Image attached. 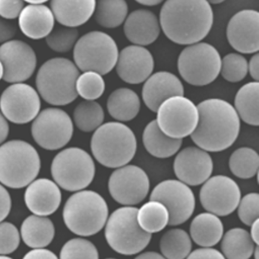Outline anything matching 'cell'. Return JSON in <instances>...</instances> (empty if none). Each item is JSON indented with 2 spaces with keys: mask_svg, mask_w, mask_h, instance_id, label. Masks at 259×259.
<instances>
[{
  "mask_svg": "<svg viewBox=\"0 0 259 259\" xmlns=\"http://www.w3.org/2000/svg\"><path fill=\"white\" fill-rule=\"evenodd\" d=\"M78 31L76 28L61 27L53 30L46 37V43L54 52H69L78 40Z\"/></svg>",
  "mask_w": 259,
  "mask_h": 259,
  "instance_id": "obj_39",
  "label": "cell"
},
{
  "mask_svg": "<svg viewBox=\"0 0 259 259\" xmlns=\"http://www.w3.org/2000/svg\"><path fill=\"white\" fill-rule=\"evenodd\" d=\"M96 168L92 156L80 148H69L56 155L51 174L56 183L69 192L87 188L95 178Z\"/></svg>",
  "mask_w": 259,
  "mask_h": 259,
  "instance_id": "obj_9",
  "label": "cell"
},
{
  "mask_svg": "<svg viewBox=\"0 0 259 259\" xmlns=\"http://www.w3.org/2000/svg\"><path fill=\"white\" fill-rule=\"evenodd\" d=\"M232 174L238 178L248 180L258 172L259 156L255 150L247 147L233 151L229 160Z\"/></svg>",
  "mask_w": 259,
  "mask_h": 259,
  "instance_id": "obj_35",
  "label": "cell"
},
{
  "mask_svg": "<svg viewBox=\"0 0 259 259\" xmlns=\"http://www.w3.org/2000/svg\"><path fill=\"white\" fill-rule=\"evenodd\" d=\"M227 37L230 46L241 54L259 50V13L254 10L238 12L229 21Z\"/></svg>",
  "mask_w": 259,
  "mask_h": 259,
  "instance_id": "obj_19",
  "label": "cell"
},
{
  "mask_svg": "<svg viewBox=\"0 0 259 259\" xmlns=\"http://www.w3.org/2000/svg\"><path fill=\"white\" fill-rule=\"evenodd\" d=\"M160 28L166 37L179 45L199 43L213 23V13L206 0H168L160 13Z\"/></svg>",
  "mask_w": 259,
  "mask_h": 259,
  "instance_id": "obj_1",
  "label": "cell"
},
{
  "mask_svg": "<svg viewBox=\"0 0 259 259\" xmlns=\"http://www.w3.org/2000/svg\"><path fill=\"white\" fill-rule=\"evenodd\" d=\"M55 19L49 7L45 5H29L24 7L19 16L22 32L28 38H46L54 30Z\"/></svg>",
  "mask_w": 259,
  "mask_h": 259,
  "instance_id": "obj_24",
  "label": "cell"
},
{
  "mask_svg": "<svg viewBox=\"0 0 259 259\" xmlns=\"http://www.w3.org/2000/svg\"><path fill=\"white\" fill-rule=\"evenodd\" d=\"M203 184L200 190V201L207 212L226 217L237 208L241 190L233 179L227 176H214Z\"/></svg>",
  "mask_w": 259,
  "mask_h": 259,
  "instance_id": "obj_16",
  "label": "cell"
},
{
  "mask_svg": "<svg viewBox=\"0 0 259 259\" xmlns=\"http://www.w3.org/2000/svg\"><path fill=\"white\" fill-rule=\"evenodd\" d=\"M20 234L11 223L0 222V254L14 252L20 244Z\"/></svg>",
  "mask_w": 259,
  "mask_h": 259,
  "instance_id": "obj_42",
  "label": "cell"
},
{
  "mask_svg": "<svg viewBox=\"0 0 259 259\" xmlns=\"http://www.w3.org/2000/svg\"><path fill=\"white\" fill-rule=\"evenodd\" d=\"M198 117V107L190 99L184 96H174L160 104L156 122L166 136L183 139L195 131Z\"/></svg>",
  "mask_w": 259,
  "mask_h": 259,
  "instance_id": "obj_11",
  "label": "cell"
},
{
  "mask_svg": "<svg viewBox=\"0 0 259 259\" xmlns=\"http://www.w3.org/2000/svg\"><path fill=\"white\" fill-rule=\"evenodd\" d=\"M221 75L229 82L242 81L248 74V62L243 56L229 54L221 60Z\"/></svg>",
  "mask_w": 259,
  "mask_h": 259,
  "instance_id": "obj_38",
  "label": "cell"
},
{
  "mask_svg": "<svg viewBox=\"0 0 259 259\" xmlns=\"http://www.w3.org/2000/svg\"><path fill=\"white\" fill-rule=\"evenodd\" d=\"M25 259H37V258H58L57 256L52 251L44 248H36L27 253L24 256Z\"/></svg>",
  "mask_w": 259,
  "mask_h": 259,
  "instance_id": "obj_47",
  "label": "cell"
},
{
  "mask_svg": "<svg viewBox=\"0 0 259 259\" xmlns=\"http://www.w3.org/2000/svg\"><path fill=\"white\" fill-rule=\"evenodd\" d=\"M151 53L144 47L131 45L123 48L118 57L116 70L119 78L130 84L146 81L154 71Z\"/></svg>",
  "mask_w": 259,
  "mask_h": 259,
  "instance_id": "obj_20",
  "label": "cell"
},
{
  "mask_svg": "<svg viewBox=\"0 0 259 259\" xmlns=\"http://www.w3.org/2000/svg\"><path fill=\"white\" fill-rule=\"evenodd\" d=\"M213 169L210 154L198 147H187L182 150L174 162L176 177L188 186L203 184L210 178Z\"/></svg>",
  "mask_w": 259,
  "mask_h": 259,
  "instance_id": "obj_18",
  "label": "cell"
},
{
  "mask_svg": "<svg viewBox=\"0 0 259 259\" xmlns=\"http://www.w3.org/2000/svg\"><path fill=\"white\" fill-rule=\"evenodd\" d=\"M222 238L221 248L225 258L248 259L252 256L254 242L245 229H231Z\"/></svg>",
  "mask_w": 259,
  "mask_h": 259,
  "instance_id": "obj_31",
  "label": "cell"
},
{
  "mask_svg": "<svg viewBox=\"0 0 259 259\" xmlns=\"http://www.w3.org/2000/svg\"><path fill=\"white\" fill-rule=\"evenodd\" d=\"M142 142L146 151L153 157L165 159L180 151L183 139H172L165 135L155 120L150 122L144 130Z\"/></svg>",
  "mask_w": 259,
  "mask_h": 259,
  "instance_id": "obj_27",
  "label": "cell"
},
{
  "mask_svg": "<svg viewBox=\"0 0 259 259\" xmlns=\"http://www.w3.org/2000/svg\"><path fill=\"white\" fill-rule=\"evenodd\" d=\"M192 248L190 236L182 229L168 230L160 238V250L164 258H186L192 251Z\"/></svg>",
  "mask_w": 259,
  "mask_h": 259,
  "instance_id": "obj_33",
  "label": "cell"
},
{
  "mask_svg": "<svg viewBox=\"0 0 259 259\" xmlns=\"http://www.w3.org/2000/svg\"><path fill=\"white\" fill-rule=\"evenodd\" d=\"M137 212L138 208L134 206H124L108 217L104 235L110 248L118 254H139L151 242L152 234L141 228Z\"/></svg>",
  "mask_w": 259,
  "mask_h": 259,
  "instance_id": "obj_7",
  "label": "cell"
},
{
  "mask_svg": "<svg viewBox=\"0 0 259 259\" xmlns=\"http://www.w3.org/2000/svg\"><path fill=\"white\" fill-rule=\"evenodd\" d=\"M119 50L114 39L103 31H91L77 40L73 51L75 65L81 72L110 73L117 63Z\"/></svg>",
  "mask_w": 259,
  "mask_h": 259,
  "instance_id": "obj_8",
  "label": "cell"
},
{
  "mask_svg": "<svg viewBox=\"0 0 259 259\" xmlns=\"http://www.w3.org/2000/svg\"><path fill=\"white\" fill-rule=\"evenodd\" d=\"M198 122L191 135L194 143L205 151L221 152L234 144L240 131V118L230 103L207 99L198 106Z\"/></svg>",
  "mask_w": 259,
  "mask_h": 259,
  "instance_id": "obj_2",
  "label": "cell"
},
{
  "mask_svg": "<svg viewBox=\"0 0 259 259\" xmlns=\"http://www.w3.org/2000/svg\"><path fill=\"white\" fill-rule=\"evenodd\" d=\"M0 62L4 66V81L16 84L32 76L37 66V56L28 44L12 40L0 46Z\"/></svg>",
  "mask_w": 259,
  "mask_h": 259,
  "instance_id": "obj_17",
  "label": "cell"
},
{
  "mask_svg": "<svg viewBox=\"0 0 259 259\" xmlns=\"http://www.w3.org/2000/svg\"><path fill=\"white\" fill-rule=\"evenodd\" d=\"M169 221V211L160 201L150 200L138 209V223L147 233L153 234L162 231L168 225Z\"/></svg>",
  "mask_w": 259,
  "mask_h": 259,
  "instance_id": "obj_32",
  "label": "cell"
},
{
  "mask_svg": "<svg viewBox=\"0 0 259 259\" xmlns=\"http://www.w3.org/2000/svg\"><path fill=\"white\" fill-rule=\"evenodd\" d=\"M136 3L140 5L145 6V7H154V6L159 5L161 4L162 1H156V0H145V1H136Z\"/></svg>",
  "mask_w": 259,
  "mask_h": 259,
  "instance_id": "obj_52",
  "label": "cell"
},
{
  "mask_svg": "<svg viewBox=\"0 0 259 259\" xmlns=\"http://www.w3.org/2000/svg\"><path fill=\"white\" fill-rule=\"evenodd\" d=\"M150 200L160 201L167 208L169 226L184 224L195 211V195L188 185L180 180H167L159 183L151 192Z\"/></svg>",
  "mask_w": 259,
  "mask_h": 259,
  "instance_id": "obj_14",
  "label": "cell"
},
{
  "mask_svg": "<svg viewBox=\"0 0 259 259\" xmlns=\"http://www.w3.org/2000/svg\"><path fill=\"white\" fill-rule=\"evenodd\" d=\"M108 189L113 200L124 206L143 201L150 191V180L145 170L136 165L116 168L110 175Z\"/></svg>",
  "mask_w": 259,
  "mask_h": 259,
  "instance_id": "obj_13",
  "label": "cell"
},
{
  "mask_svg": "<svg viewBox=\"0 0 259 259\" xmlns=\"http://www.w3.org/2000/svg\"><path fill=\"white\" fill-rule=\"evenodd\" d=\"M75 63L62 57L45 62L37 72L36 86L41 98L54 106H66L77 98V78L79 76Z\"/></svg>",
  "mask_w": 259,
  "mask_h": 259,
  "instance_id": "obj_4",
  "label": "cell"
},
{
  "mask_svg": "<svg viewBox=\"0 0 259 259\" xmlns=\"http://www.w3.org/2000/svg\"><path fill=\"white\" fill-rule=\"evenodd\" d=\"M237 207L239 220L245 225L251 226V224L258 218V193L252 192L247 194L240 199Z\"/></svg>",
  "mask_w": 259,
  "mask_h": 259,
  "instance_id": "obj_41",
  "label": "cell"
},
{
  "mask_svg": "<svg viewBox=\"0 0 259 259\" xmlns=\"http://www.w3.org/2000/svg\"><path fill=\"white\" fill-rule=\"evenodd\" d=\"M136 258H164L162 254L156 251H146L136 256Z\"/></svg>",
  "mask_w": 259,
  "mask_h": 259,
  "instance_id": "obj_51",
  "label": "cell"
},
{
  "mask_svg": "<svg viewBox=\"0 0 259 259\" xmlns=\"http://www.w3.org/2000/svg\"><path fill=\"white\" fill-rule=\"evenodd\" d=\"M208 3L210 4H221V3H224V1H210V2Z\"/></svg>",
  "mask_w": 259,
  "mask_h": 259,
  "instance_id": "obj_56",
  "label": "cell"
},
{
  "mask_svg": "<svg viewBox=\"0 0 259 259\" xmlns=\"http://www.w3.org/2000/svg\"><path fill=\"white\" fill-rule=\"evenodd\" d=\"M48 2L46 0H31V1H25V3H27V4H29V5H44L45 3Z\"/></svg>",
  "mask_w": 259,
  "mask_h": 259,
  "instance_id": "obj_53",
  "label": "cell"
},
{
  "mask_svg": "<svg viewBox=\"0 0 259 259\" xmlns=\"http://www.w3.org/2000/svg\"><path fill=\"white\" fill-rule=\"evenodd\" d=\"M77 94L86 101H95L102 96L105 91V81L102 75L95 72H84L77 78Z\"/></svg>",
  "mask_w": 259,
  "mask_h": 259,
  "instance_id": "obj_37",
  "label": "cell"
},
{
  "mask_svg": "<svg viewBox=\"0 0 259 259\" xmlns=\"http://www.w3.org/2000/svg\"><path fill=\"white\" fill-rule=\"evenodd\" d=\"M21 235L30 248H45L54 239L55 227L49 218L31 215L22 223Z\"/></svg>",
  "mask_w": 259,
  "mask_h": 259,
  "instance_id": "obj_29",
  "label": "cell"
},
{
  "mask_svg": "<svg viewBox=\"0 0 259 259\" xmlns=\"http://www.w3.org/2000/svg\"><path fill=\"white\" fill-rule=\"evenodd\" d=\"M62 201L60 188L47 178L34 180L25 193V202L30 211L38 216H49L57 211Z\"/></svg>",
  "mask_w": 259,
  "mask_h": 259,
  "instance_id": "obj_22",
  "label": "cell"
},
{
  "mask_svg": "<svg viewBox=\"0 0 259 259\" xmlns=\"http://www.w3.org/2000/svg\"><path fill=\"white\" fill-rule=\"evenodd\" d=\"M12 200L8 191L0 185V222L6 219L10 213Z\"/></svg>",
  "mask_w": 259,
  "mask_h": 259,
  "instance_id": "obj_46",
  "label": "cell"
},
{
  "mask_svg": "<svg viewBox=\"0 0 259 259\" xmlns=\"http://www.w3.org/2000/svg\"><path fill=\"white\" fill-rule=\"evenodd\" d=\"M4 258L10 259L11 257H8V256L5 255V254H0V259Z\"/></svg>",
  "mask_w": 259,
  "mask_h": 259,
  "instance_id": "obj_57",
  "label": "cell"
},
{
  "mask_svg": "<svg viewBox=\"0 0 259 259\" xmlns=\"http://www.w3.org/2000/svg\"><path fill=\"white\" fill-rule=\"evenodd\" d=\"M259 55L256 53L250 60L249 64H248V71H249L250 75L255 81L258 82L259 80Z\"/></svg>",
  "mask_w": 259,
  "mask_h": 259,
  "instance_id": "obj_48",
  "label": "cell"
},
{
  "mask_svg": "<svg viewBox=\"0 0 259 259\" xmlns=\"http://www.w3.org/2000/svg\"><path fill=\"white\" fill-rule=\"evenodd\" d=\"M17 33V27L13 22L0 18V44L10 41Z\"/></svg>",
  "mask_w": 259,
  "mask_h": 259,
  "instance_id": "obj_44",
  "label": "cell"
},
{
  "mask_svg": "<svg viewBox=\"0 0 259 259\" xmlns=\"http://www.w3.org/2000/svg\"><path fill=\"white\" fill-rule=\"evenodd\" d=\"M124 34L136 46H148L154 43L160 33L156 15L148 10H138L128 15L123 27Z\"/></svg>",
  "mask_w": 259,
  "mask_h": 259,
  "instance_id": "obj_23",
  "label": "cell"
},
{
  "mask_svg": "<svg viewBox=\"0 0 259 259\" xmlns=\"http://www.w3.org/2000/svg\"><path fill=\"white\" fill-rule=\"evenodd\" d=\"M104 110L101 104L95 101H84L78 104L73 112V119L78 130L84 133H92L104 122Z\"/></svg>",
  "mask_w": 259,
  "mask_h": 259,
  "instance_id": "obj_36",
  "label": "cell"
},
{
  "mask_svg": "<svg viewBox=\"0 0 259 259\" xmlns=\"http://www.w3.org/2000/svg\"><path fill=\"white\" fill-rule=\"evenodd\" d=\"M40 158L25 141L13 140L0 146V183L11 189L28 186L38 176Z\"/></svg>",
  "mask_w": 259,
  "mask_h": 259,
  "instance_id": "obj_6",
  "label": "cell"
},
{
  "mask_svg": "<svg viewBox=\"0 0 259 259\" xmlns=\"http://www.w3.org/2000/svg\"><path fill=\"white\" fill-rule=\"evenodd\" d=\"M91 149L98 163L107 168L128 164L136 155L137 141L133 130L120 122H109L95 130Z\"/></svg>",
  "mask_w": 259,
  "mask_h": 259,
  "instance_id": "obj_3",
  "label": "cell"
},
{
  "mask_svg": "<svg viewBox=\"0 0 259 259\" xmlns=\"http://www.w3.org/2000/svg\"><path fill=\"white\" fill-rule=\"evenodd\" d=\"M142 96L145 106L157 113L160 104L168 98L184 96V86L180 78L171 72H156L145 81Z\"/></svg>",
  "mask_w": 259,
  "mask_h": 259,
  "instance_id": "obj_21",
  "label": "cell"
},
{
  "mask_svg": "<svg viewBox=\"0 0 259 259\" xmlns=\"http://www.w3.org/2000/svg\"><path fill=\"white\" fill-rule=\"evenodd\" d=\"M40 109V97L29 84H12L0 96V110L13 123L23 125L31 122L38 115Z\"/></svg>",
  "mask_w": 259,
  "mask_h": 259,
  "instance_id": "obj_15",
  "label": "cell"
},
{
  "mask_svg": "<svg viewBox=\"0 0 259 259\" xmlns=\"http://www.w3.org/2000/svg\"><path fill=\"white\" fill-rule=\"evenodd\" d=\"M128 4L124 0H100L95 8V21L105 28L120 26L127 18Z\"/></svg>",
  "mask_w": 259,
  "mask_h": 259,
  "instance_id": "obj_34",
  "label": "cell"
},
{
  "mask_svg": "<svg viewBox=\"0 0 259 259\" xmlns=\"http://www.w3.org/2000/svg\"><path fill=\"white\" fill-rule=\"evenodd\" d=\"M258 253V245H256L255 247H254V251H253V255H254V258H259Z\"/></svg>",
  "mask_w": 259,
  "mask_h": 259,
  "instance_id": "obj_54",
  "label": "cell"
},
{
  "mask_svg": "<svg viewBox=\"0 0 259 259\" xmlns=\"http://www.w3.org/2000/svg\"><path fill=\"white\" fill-rule=\"evenodd\" d=\"M179 73L191 85H207L214 81L221 72V57L218 50L207 43L186 47L179 56Z\"/></svg>",
  "mask_w": 259,
  "mask_h": 259,
  "instance_id": "obj_10",
  "label": "cell"
},
{
  "mask_svg": "<svg viewBox=\"0 0 259 259\" xmlns=\"http://www.w3.org/2000/svg\"><path fill=\"white\" fill-rule=\"evenodd\" d=\"M95 0L84 1H60L51 2V11L54 19L63 26L75 28L89 22L96 8Z\"/></svg>",
  "mask_w": 259,
  "mask_h": 259,
  "instance_id": "obj_25",
  "label": "cell"
},
{
  "mask_svg": "<svg viewBox=\"0 0 259 259\" xmlns=\"http://www.w3.org/2000/svg\"><path fill=\"white\" fill-rule=\"evenodd\" d=\"M25 7V2L21 0L4 1L0 0V16L6 20H13L19 17Z\"/></svg>",
  "mask_w": 259,
  "mask_h": 259,
  "instance_id": "obj_43",
  "label": "cell"
},
{
  "mask_svg": "<svg viewBox=\"0 0 259 259\" xmlns=\"http://www.w3.org/2000/svg\"><path fill=\"white\" fill-rule=\"evenodd\" d=\"M187 258H225L224 254L210 247H202L197 248L195 251H191L188 255Z\"/></svg>",
  "mask_w": 259,
  "mask_h": 259,
  "instance_id": "obj_45",
  "label": "cell"
},
{
  "mask_svg": "<svg viewBox=\"0 0 259 259\" xmlns=\"http://www.w3.org/2000/svg\"><path fill=\"white\" fill-rule=\"evenodd\" d=\"M258 222L259 219L257 218L251 224V233H249L255 245H258Z\"/></svg>",
  "mask_w": 259,
  "mask_h": 259,
  "instance_id": "obj_50",
  "label": "cell"
},
{
  "mask_svg": "<svg viewBox=\"0 0 259 259\" xmlns=\"http://www.w3.org/2000/svg\"><path fill=\"white\" fill-rule=\"evenodd\" d=\"M63 215L65 224L72 233L81 236H94L99 233L107 223L108 205L98 192L80 191L69 197Z\"/></svg>",
  "mask_w": 259,
  "mask_h": 259,
  "instance_id": "obj_5",
  "label": "cell"
},
{
  "mask_svg": "<svg viewBox=\"0 0 259 259\" xmlns=\"http://www.w3.org/2000/svg\"><path fill=\"white\" fill-rule=\"evenodd\" d=\"M10 133V125L4 115L0 113V145L7 140Z\"/></svg>",
  "mask_w": 259,
  "mask_h": 259,
  "instance_id": "obj_49",
  "label": "cell"
},
{
  "mask_svg": "<svg viewBox=\"0 0 259 259\" xmlns=\"http://www.w3.org/2000/svg\"><path fill=\"white\" fill-rule=\"evenodd\" d=\"M259 83L257 81L244 84L235 98V110L244 122L252 126L259 125Z\"/></svg>",
  "mask_w": 259,
  "mask_h": 259,
  "instance_id": "obj_30",
  "label": "cell"
},
{
  "mask_svg": "<svg viewBox=\"0 0 259 259\" xmlns=\"http://www.w3.org/2000/svg\"><path fill=\"white\" fill-rule=\"evenodd\" d=\"M3 77H4V66L2 63L0 62V80L3 79Z\"/></svg>",
  "mask_w": 259,
  "mask_h": 259,
  "instance_id": "obj_55",
  "label": "cell"
},
{
  "mask_svg": "<svg viewBox=\"0 0 259 259\" xmlns=\"http://www.w3.org/2000/svg\"><path fill=\"white\" fill-rule=\"evenodd\" d=\"M60 258H99L96 246L90 241L81 238H75L68 241L60 254Z\"/></svg>",
  "mask_w": 259,
  "mask_h": 259,
  "instance_id": "obj_40",
  "label": "cell"
},
{
  "mask_svg": "<svg viewBox=\"0 0 259 259\" xmlns=\"http://www.w3.org/2000/svg\"><path fill=\"white\" fill-rule=\"evenodd\" d=\"M224 228L221 220L210 212L197 215L190 224L192 240L201 247H212L222 239Z\"/></svg>",
  "mask_w": 259,
  "mask_h": 259,
  "instance_id": "obj_26",
  "label": "cell"
},
{
  "mask_svg": "<svg viewBox=\"0 0 259 259\" xmlns=\"http://www.w3.org/2000/svg\"><path fill=\"white\" fill-rule=\"evenodd\" d=\"M107 108L113 119L119 122H128L134 119L140 111V98L132 89L120 88L110 94Z\"/></svg>",
  "mask_w": 259,
  "mask_h": 259,
  "instance_id": "obj_28",
  "label": "cell"
},
{
  "mask_svg": "<svg viewBox=\"0 0 259 259\" xmlns=\"http://www.w3.org/2000/svg\"><path fill=\"white\" fill-rule=\"evenodd\" d=\"M72 119L64 110L48 108L38 113L31 125V135L44 149L56 151L66 146L72 139Z\"/></svg>",
  "mask_w": 259,
  "mask_h": 259,
  "instance_id": "obj_12",
  "label": "cell"
}]
</instances>
